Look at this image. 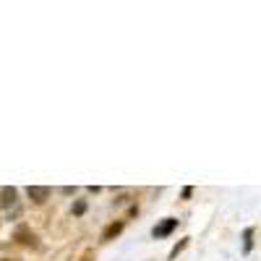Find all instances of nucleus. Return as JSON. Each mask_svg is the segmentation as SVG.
<instances>
[{
	"mask_svg": "<svg viewBox=\"0 0 261 261\" xmlns=\"http://www.w3.org/2000/svg\"><path fill=\"white\" fill-rule=\"evenodd\" d=\"M27 193H29V199H32L34 204H45L47 196H50V188H45V186H29Z\"/></svg>",
	"mask_w": 261,
	"mask_h": 261,
	"instance_id": "f257e3e1",
	"label": "nucleus"
},
{
	"mask_svg": "<svg viewBox=\"0 0 261 261\" xmlns=\"http://www.w3.org/2000/svg\"><path fill=\"white\" fill-rule=\"evenodd\" d=\"M13 204H16V188H13V186H6L3 191H0V206L8 209V206H13Z\"/></svg>",
	"mask_w": 261,
	"mask_h": 261,
	"instance_id": "f03ea898",
	"label": "nucleus"
},
{
	"mask_svg": "<svg viewBox=\"0 0 261 261\" xmlns=\"http://www.w3.org/2000/svg\"><path fill=\"white\" fill-rule=\"evenodd\" d=\"M175 227H178V220H165L162 225H157L154 230H151V235H154V238H165V235H170Z\"/></svg>",
	"mask_w": 261,
	"mask_h": 261,
	"instance_id": "7ed1b4c3",
	"label": "nucleus"
},
{
	"mask_svg": "<svg viewBox=\"0 0 261 261\" xmlns=\"http://www.w3.org/2000/svg\"><path fill=\"white\" fill-rule=\"evenodd\" d=\"M16 238H18L21 243H27V246H37V235L29 232L27 227H18V230H16Z\"/></svg>",
	"mask_w": 261,
	"mask_h": 261,
	"instance_id": "20e7f679",
	"label": "nucleus"
},
{
	"mask_svg": "<svg viewBox=\"0 0 261 261\" xmlns=\"http://www.w3.org/2000/svg\"><path fill=\"white\" fill-rule=\"evenodd\" d=\"M120 230H123V222H113L110 227L102 232V241H113L115 235H120Z\"/></svg>",
	"mask_w": 261,
	"mask_h": 261,
	"instance_id": "39448f33",
	"label": "nucleus"
},
{
	"mask_svg": "<svg viewBox=\"0 0 261 261\" xmlns=\"http://www.w3.org/2000/svg\"><path fill=\"white\" fill-rule=\"evenodd\" d=\"M246 243H243V251H251V246H253V230H246Z\"/></svg>",
	"mask_w": 261,
	"mask_h": 261,
	"instance_id": "423d86ee",
	"label": "nucleus"
},
{
	"mask_svg": "<svg viewBox=\"0 0 261 261\" xmlns=\"http://www.w3.org/2000/svg\"><path fill=\"white\" fill-rule=\"evenodd\" d=\"M84 209H86V204H84V201H79V204L73 206V212H76V214H84Z\"/></svg>",
	"mask_w": 261,
	"mask_h": 261,
	"instance_id": "0eeeda50",
	"label": "nucleus"
}]
</instances>
